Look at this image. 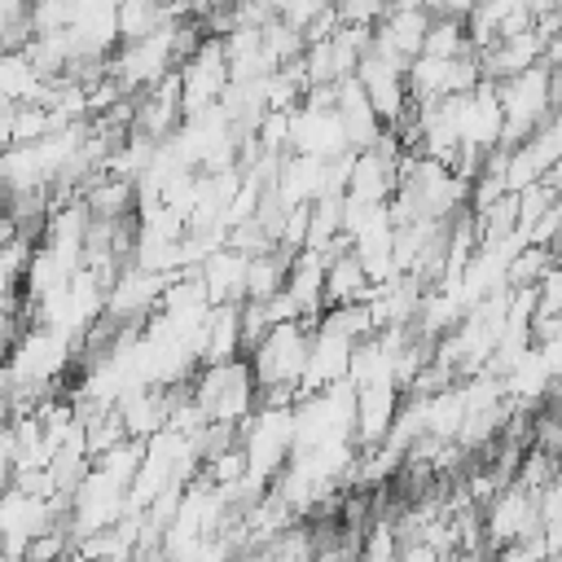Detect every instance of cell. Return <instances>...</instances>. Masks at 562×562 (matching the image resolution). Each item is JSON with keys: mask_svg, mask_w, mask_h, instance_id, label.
Returning <instances> with one entry per match:
<instances>
[{"mask_svg": "<svg viewBox=\"0 0 562 562\" xmlns=\"http://www.w3.org/2000/svg\"><path fill=\"white\" fill-rule=\"evenodd\" d=\"M75 351L79 342L48 329V325H31L22 334L9 338V351H4V391H57L66 369L75 364Z\"/></svg>", "mask_w": 562, "mask_h": 562, "instance_id": "cell-1", "label": "cell"}, {"mask_svg": "<svg viewBox=\"0 0 562 562\" xmlns=\"http://www.w3.org/2000/svg\"><path fill=\"white\" fill-rule=\"evenodd\" d=\"M496 97H501V145L522 140L544 114L558 110V70L536 61L527 70H514L505 79H496Z\"/></svg>", "mask_w": 562, "mask_h": 562, "instance_id": "cell-2", "label": "cell"}, {"mask_svg": "<svg viewBox=\"0 0 562 562\" xmlns=\"http://www.w3.org/2000/svg\"><path fill=\"white\" fill-rule=\"evenodd\" d=\"M307 338H312V321L290 316V321H272L246 351H250V373L259 386H277V382H294L307 356Z\"/></svg>", "mask_w": 562, "mask_h": 562, "instance_id": "cell-3", "label": "cell"}, {"mask_svg": "<svg viewBox=\"0 0 562 562\" xmlns=\"http://www.w3.org/2000/svg\"><path fill=\"white\" fill-rule=\"evenodd\" d=\"M61 514H66V492L61 496H35V492H22L18 483L0 487V549H4V558H22L26 544L44 527L61 522Z\"/></svg>", "mask_w": 562, "mask_h": 562, "instance_id": "cell-4", "label": "cell"}, {"mask_svg": "<svg viewBox=\"0 0 562 562\" xmlns=\"http://www.w3.org/2000/svg\"><path fill=\"white\" fill-rule=\"evenodd\" d=\"M540 518H536V487H522L518 479L501 483L483 505H479V531H483V544L496 553L501 544L536 531Z\"/></svg>", "mask_w": 562, "mask_h": 562, "instance_id": "cell-5", "label": "cell"}, {"mask_svg": "<svg viewBox=\"0 0 562 562\" xmlns=\"http://www.w3.org/2000/svg\"><path fill=\"white\" fill-rule=\"evenodd\" d=\"M176 75H180V114H198V110L215 105L228 83V61H224L220 35L198 40V48L176 66Z\"/></svg>", "mask_w": 562, "mask_h": 562, "instance_id": "cell-6", "label": "cell"}, {"mask_svg": "<svg viewBox=\"0 0 562 562\" xmlns=\"http://www.w3.org/2000/svg\"><path fill=\"white\" fill-rule=\"evenodd\" d=\"M285 149L307 154V158H338L347 154V132L334 105H290V127H285Z\"/></svg>", "mask_w": 562, "mask_h": 562, "instance_id": "cell-7", "label": "cell"}, {"mask_svg": "<svg viewBox=\"0 0 562 562\" xmlns=\"http://www.w3.org/2000/svg\"><path fill=\"white\" fill-rule=\"evenodd\" d=\"M162 285H167V272H149V268H136V263H123L114 272V281L105 285L101 316L114 321V325H140L158 307Z\"/></svg>", "mask_w": 562, "mask_h": 562, "instance_id": "cell-8", "label": "cell"}, {"mask_svg": "<svg viewBox=\"0 0 562 562\" xmlns=\"http://www.w3.org/2000/svg\"><path fill=\"white\" fill-rule=\"evenodd\" d=\"M356 83L364 88V97H369V105H373V114L382 119V123H395L413 101H408V88H404V70L400 66H391V61H382L378 53H360V61H356Z\"/></svg>", "mask_w": 562, "mask_h": 562, "instance_id": "cell-9", "label": "cell"}, {"mask_svg": "<svg viewBox=\"0 0 562 562\" xmlns=\"http://www.w3.org/2000/svg\"><path fill=\"white\" fill-rule=\"evenodd\" d=\"M395 408H400V386H391V382L356 386V408H351V439H356V448L382 443Z\"/></svg>", "mask_w": 562, "mask_h": 562, "instance_id": "cell-10", "label": "cell"}, {"mask_svg": "<svg viewBox=\"0 0 562 562\" xmlns=\"http://www.w3.org/2000/svg\"><path fill=\"white\" fill-rule=\"evenodd\" d=\"M198 277H202V290H206V303H241V277H246V250L237 246H215L202 263H198Z\"/></svg>", "mask_w": 562, "mask_h": 562, "instance_id": "cell-11", "label": "cell"}, {"mask_svg": "<svg viewBox=\"0 0 562 562\" xmlns=\"http://www.w3.org/2000/svg\"><path fill=\"white\" fill-rule=\"evenodd\" d=\"M241 356V303H215L198 329V364Z\"/></svg>", "mask_w": 562, "mask_h": 562, "instance_id": "cell-12", "label": "cell"}, {"mask_svg": "<svg viewBox=\"0 0 562 562\" xmlns=\"http://www.w3.org/2000/svg\"><path fill=\"white\" fill-rule=\"evenodd\" d=\"M334 110H338V119H342V132H347V145L351 149H364L386 123L373 114V105H369V97H364V88L356 83V75H347V79H338V92H334Z\"/></svg>", "mask_w": 562, "mask_h": 562, "instance_id": "cell-13", "label": "cell"}, {"mask_svg": "<svg viewBox=\"0 0 562 562\" xmlns=\"http://www.w3.org/2000/svg\"><path fill=\"white\" fill-rule=\"evenodd\" d=\"M44 88H48V75H40L22 48H0V105L40 101Z\"/></svg>", "mask_w": 562, "mask_h": 562, "instance_id": "cell-14", "label": "cell"}, {"mask_svg": "<svg viewBox=\"0 0 562 562\" xmlns=\"http://www.w3.org/2000/svg\"><path fill=\"white\" fill-rule=\"evenodd\" d=\"M364 294H369V277H364L360 259H356L351 250L329 255V259H325V277H321V299H325V307H334V303H356V299H364Z\"/></svg>", "mask_w": 562, "mask_h": 562, "instance_id": "cell-15", "label": "cell"}, {"mask_svg": "<svg viewBox=\"0 0 562 562\" xmlns=\"http://www.w3.org/2000/svg\"><path fill=\"white\" fill-rule=\"evenodd\" d=\"M290 255H294V250H281V246H268V250H255V255H246L241 299H268L272 290H281Z\"/></svg>", "mask_w": 562, "mask_h": 562, "instance_id": "cell-16", "label": "cell"}, {"mask_svg": "<svg viewBox=\"0 0 562 562\" xmlns=\"http://www.w3.org/2000/svg\"><path fill=\"white\" fill-rule=\"evenodd\" d=\"M465 48H470L465 22L461 18H448V13H430L426 35H422V53H430V57H457Z\"/></svg>", "mask_w": 562, "mask_h": 562, "instance_id": "cell-17", "label": "cell"}, {"mask_svg": "<svg viewBox=\"0 0 562 562\" xmlns=\"http://www.w3.org/2000/svg\"><path fill=\"white\" fill-rule=\"evenodd\" d=\"M158 22H171L162 0H119V44L154 31Z\"/></svg>", "mask_w": 562, "mask_h": 562, "instance_id": "cell-18", "label": "cell"}, {"mask_svg": "<svg viewBox=\"0 0 562 562\" xmlns=\"http://www.w3.org/2000/svg\"><path fill=\"white\" fill-rule=\"evenodd\" d=\"M544 268H553V246H536V241H522L509 263H505V285H531Z\"/></svg>", "mask_w": 562, "mask_h": 562, "instance_id": "cell-19", "label": "cell"}, {"mask_svg": "<svg viewBox=\"0 0 562 562\" xmlns=\"http://www.w3.org/2000/svg\"><path fill=\"white\" fill-rule=\"evenodd\" d=\"M26 26L31 35L70 26V0H26Z\"/></svg>", "mask_w": 562, "mask_h": 562, "instance_id": "cell-20", "label": "cell"}, {"mask_svg": "<svg viewBox=\"0 0 562 562\" xmlns=\"http://www.w3.org/2000/svg\"><path fill=\"white\" fill-rule=\"evenodd\" d=\"M360 531H364V540L356 544L360 558H373V562L395 558V549H400V531H395V522H369V527H360Z\"/></svg>", "mask_w": 562, "mask_h": 562, "instance_id": "cell-21", "label": "cell"}, {"mask_svg": "<svg viewBox=\"0 0 562 562\" xmlns=\"http://www.w3.org/2000/svg\"><path fill=\"white\" fill-rule=\"evenodd\" d=\"M9 338H13V325H9V316H0V386H4V351H9Z\"/></svg>", "mask_w": 562, "mask_h": 562, "instance_id": "cell-22", "label": "cell"}, {"mask_svg": "<svg viewBox=\"0 0 562 562\" xmlns=\"http://www.w3.org/2000/svg\"><path fill=\"white\" fill-rule=\"evenodd\" d=\"M9 474H13V461H9V443H0V487H9Z\"/></svg>", "mask_w": 562, "mask_h": 562, "instance_id": "cell-23", "label": "cell"}, {"mask_svg": "<svg viewBox=\"0 0 562 562\" xmlns=\"http://www.w3.org/2000/svg\"><path fill=\"white\" fill-rule=\"evenodd\" d=\"M522 4L531 9V18H536V13H549V9H558V0H522Z\"/></svg>", "mask_w": 562, "mask_h": 562, "instance_id": "cell-24", "label": "cell"}, {"mask_svg": "<svg viewBox=\"0 0 562 562\" xmlns=\"http://www.w3.org/2000/svg\"><path fill=\"white\" fill-rule=\"evenodd\" d=\"M0 211H4V206H0Z\"/></svg>", "mask_w": 562, "mask_h": 562, "instance_id": "cell-25", "label": "cell"}]
</instances>
